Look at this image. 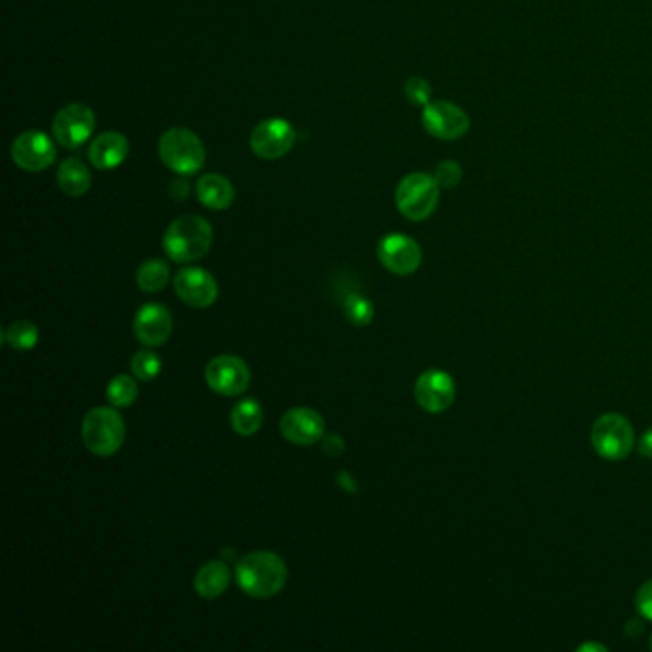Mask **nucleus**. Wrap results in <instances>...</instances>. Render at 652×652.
Segmentation results:
<instances>
[{
  "instance_id": "6",
  "label": "nucleus",
  "mask_w": 652,
  "mask_h": 652,
  "mask_svg": "<svg viewBox=\"0 0 652 652\" xmlns=\"http://www.w3.org/2000/svg\"><path fill=\"white\" fill-rule=\"evenodd\" d=\"M591 444L599 456L620 461L630 456L635 446V433L624 415L605 413L591 427Z\"/></svg>"
},
{
  "instance_id": "26",
  "label": "nucleus",
  "mask_w": 652,
  "mask_h": 652,
  "mask_svg": "<svg viewBox=\"0 0 652 652\" xmlns=\"http://www.w3.org/2000/svg\"><path fill=\"white\" fill-rule=\"evenodd\" d=\"M345 316L354 326H368L373 320V305L362 295H348L345 301Z\"/></svg>"
},
{
  "instance_id": "13",
  "label": "nucleus",
  "mask_w": 652,
  "mask_h": 652,
  "mask_svg": "<svg viewBox=\"0 0 652 652\" xmlns=\"http://www.w3.org/2000/svg\"><path fill=\"white\" fill-rule=\"evenodd\" d=\"M377 257L381 264L396 276H410L417 272L423 261L419 243L404 234H389L379 241Z\"/></svg>"
},
{
  "instance_id": "34",
  "label": "nucleus",
  "mask_w": 652,
  "mask_h": 652,
  "mask_svg": "<svg viewBox=\"0 0 652 652\" xmlns=\"http://www.w3.org/2000/svg\"><path fill=\"white\" fill-rule=\"evenodd\" d=\"M578 651H580V652H584V651L607 652V647H605V645H595V643H586V645H582V647H578Z\"/></svg>"
},
{
  "instance_id": "4",
  "label": "nucleus",
  "mask_w": 652,
  "mask_h": 652,
  "mask_svg": "<svg viewBox=\"0 0 652 652\" xmlns=\"http://www.w3.org/2000/svg\"><path fill=\"white\" fill-rule=\"evenodd\" d=\"M440 199V186L433 174L412 173L404 176L394 192L396 209L402 213V217L412 222H423L438 207Z\"/></svg>"
},
{
  "instance_id": "1",
  "label": "nucleus",
  "mask_w": 652,
  "mask_h": 652,
  "mask_svg": "<svg viewBox=\"0 0 652 652\" xmlns=\"http://www.w3.org/2000/svg\"><path fill=\"white\" fill-rule=\"evenodd\" d=\"M236 580L247 595L270 599L287 584V565L276 553L253 551L238 561Z\"/></svg>"
},
{
  "instance_id": "27",
  "label": "nucleus",
  "mask_w": 652,
  "mask_h": 652,
  "mask_svg": "<svg viewBox=\"0 0 652 652\" xmlns=\"http://www.w3.org/2000/svg\"><path fill=\"white\" fill-rule=\"evenodd\" d=\"M431 92L433 88L429 85L427 79L423 77H410L404 85V94L408 98V102L413 106H427L431 102Z\"/></svg>"
},
{
  "instance_id": "18",
  "label": "nucleus",
  "mask_w": 652,
  "mask_h": 652,
  "mask_svg": "<svg viewBox=\"0 0 652 652\" xmlns=\"http://www.w3.org/2000/svg\"><path fill=\"white\" fill-rule=\"evenodd\" d=\"M196 192L199 201L211 211H224L232 207L236 199L234 184L226 176L217 173L201 174L197 180Z\"/></svg>"
},
{
  "instance_id": "9",
  "label": "nucleus",
  "mask_w": 652,
  "mask_h": 652,
  "mask_svg": "<svg viewBox=\"0 0 652 652\" xmlns=\"http://www.w3.org/2000/svg\"><path fill=\"white\" fill-rule=\"evenodd\" d=\"M421 125L431 136L450 142V140H459L469 132L471 119L457 104L436 100V102H429L423 108Z\"/></svg>"
},
{
  "instance_id": "15",
  "label": "nucleus",
  "mask_w": 652,
  "mask_h": 652,
  "mask_svg": "<svg viewBox=\"0 0 652 652\" xmlns=\"http://www.w3.org/2000/svg\"><path fill=\"white\" fill-rule=\"evenodd\" d=\"M283 438L297 446H312L324 438V417L310 408H293L280 421Z\"/></svg>"
},
{
  "instance_id": "20",
  "label": "nucleus",
  "mask_w": 652,
  "mask_h": 652,
  "mask_svg": "<svg viewBox=\"0 0 652 652\" xmlns=\"http://www.w3.org/2000/svg\"><path fill=\"white\" fill-rule=\"evenodd\" d=\"M230 566L224 561H209L197 570L194 587L203 599H217L230 586Z\"/></svg>"
},
{
  "instance_id": "33",
  "label": "nucleus",
  "mask_w": 652,
  "mask_h": 652,
  "mask_svg": "<svg viewBox=\"0 0 652 652\" xmlns=\"http://www.w3.org/2000/svg\"><path fill=\"white\" fill-rule=\"evenodd\" d=\"M643 630H645V628H643V622H641V620H635V618H633V620H630V622H628V626H626V631H628V635H630V637H633V639H635V637H639V635L643 633Z\"/></svg>"
},
{
  "instance_id": "8",
  "label": "nucleus",
  "mask_w": 652,
  "mask_h": 652,
  "mask_svg": "<svg viewBox=\"0 0 652 652\" xmlns=\"http://www.w3.org/2000/svg\"><path fill=\"white\" fill-rule=\"evenodd\" d=\"M10 155L25 173H43L56 163L58 150L46 132L25 131L14 138Z\"/></svg>"
},
{
  "instance_id": "2",
  "label": "nucleus",
  "mask_w": 652,
  "mask_h": 652,
  "mask_svg": "<svg viewBox=\"0 0 652 652\" xmlns=\"http://www.w3.org/2000/svg\"><path fill=\"white\" fill-rule=\"evenodd\" d=\"M213 245V228L203 217L184 215L174 218L163 236V249L173 262L203 259Z\"/></svg>"
},
{
  "instance_id": "31",
  "label": "nucleus",
  "mask_w": 652,
  "mask_h": 652,
  "mask_svg": "<svg viewBox=\"0 0 652 652\" xmlns=\"http://www.w3.org/2000/svg\"><path fill=\"white\" fill-rule=\"evenodd\" d=\"M171 192H174V194H171L174 199H184V197H188V194H190V184L186 180L178 178V180H174L173 186H171Z\"/></svg>"
},
{
  "instance_id": "10",
  "label": "nucleus",
  "mask_w": 652,
  "mask_h": 652,
  "mask_svg": "<svg viewBox=\"0 0 652 652\" xmlns=\"http://www.w3.org/2000/svg\"><path fill=\"white\" fill-rule=\"evenodd\" d=\"M297 132L293 125L280 117H272L259 123L251 132V150L266 161L282 159L293 150Z\"/></svg>"
},
{
  "instance_id": "24",
  "label": "nucleus",
  "mask_w": 652,
  "mask_h": 652,
  "mask_svg": "<svg viewBox=\"0 0 652 652\" xmlns=\"http://www.w3.org/2000/svg\"><path fill=\"white\" fill-rule=\"evenodd\" d=\"M4 341L14 350H33L39 343V327L27 320H18L4 331Z\"/></svg>"
},
{
  "instance_id": "22",
  "label": "nucleus",
  "mask_w": 652,
  "mask_h": 652,
  "mask_svg": "<svg viewBox=\"0 0 652 652\" xmlns=\"http://www.w3.org/2000/svg\"><path fill=\"white\" fill-rule=\"evenodd\" d=\"M169 264L161 259H150L140 264L136 272V283L144 293H159L169 283Z\"/></svg>"
},
{
  "instance_id": "30",
  "label": "nucleus",
  "mask_w": 652,
  "mask_h": 652,
  "mask_svg": "<svg viewBox=\"0 0 652 652\" xmlns=\"http://www.w3.org/2000/svg\"><path fill=\"white\" fill-rule=\"evenodd\" d=\"M324 450L329 456H339L345 450V444L341 440V436H329L324 440Z\"/></svg>"
},
{
  "instance_id": "3",
  "label": "nucleus",
  "mask_w": 652,
  "mask_h": 652,
  "mask_svg": "<svg viewBox=\"0 0 652 652\" xmlns=\"http://www.w3.org/2000/svg\"><path fill=\"white\" fill-rule=\"evenodd\" d=\"M159 157L167 169L180 176H190L205 167L207 152L196 132L174 127L159 138Z\"/></svg>"
},
{
  "instance_id": "12",
  "label": "nucleus",
  "mask_w": 652,
  "mask_h": 652,
  "mask_svg": "<svg viewBox=\"0 0 652 652\" xmlns=\"http://www.w3.org/2000/svg\"><path fill=\"white\" fill-rule=\"evenodd\" d=\"M413 394L421 410L429 413L446 412L456 400V383L446 371H425L417 377Z\"/></svg>"
},
{
  "instance_id": "21",
  "label": "nucleus",
  "mask_w": 652,
  "mask_h": 652,
  "mask_svg": "<svg viewBox=\"0 0 652 652\" xmlns=\"http://www.w3.org/2000/svg\"><path fill=\"white\" fill-rule=\"evenodd\" d=\"M262 419L264 415H262L261 404L253 398L241 400L230 413V425L241 436L255 435L262 427Z\"/></svg>"
},
{
  "instance_id": "19",
  "label": "nucleus",
  "mask_w": 652,
  "mask_h": 652,
  "mask_svg": "<svg viewBox=\"0 0 652 652\" xmlns=\"http://www.w3.org/2000/svg\"><path fill=\"white\" fill-rule=\"evenodd\" d=\"M56 182L66 196L81 197L85 196L92 186V174L79 157H67L58 167Z\"/></svg>"
},
{
  "instance_id": "35",
  "label": "nucleus",
  "mask_w": 652,
  "mask_h": 652,
  "mask_svg": "<svg viewBox=\"0 0 652 652\" xmlns=\"http://www.w3.org/2000/svg\"><path fill=\"white\" fill-rule=\"evenodd\" d=\"M649 645H651V649H652V635H651V643H649Z\"/></svg>"
},
{
  "instance_id": "7",
  "label": "nucleus",
  "mask_w": 652,
  "mask_h": 652,
  "mask_svg": "<svg viewBox=\"0 0 652 652\" xmlns=\"http://www.w3.org/2000/svg\"><path fill=\"white\" fill-rule=\"evenodd\" d=\"M96 129V115L87 104H69L60 109L52 121L54 140L67 150L85 146Z\"/></svg>"
},
{
  "instance_id": "29",
  "label": "nucleus",
  "mask_w": 652,
  "mask_h": 652,
  "mask_svg": "<svg viewBox=\"0 0 652 652\" xmlns=\"http://www.w3.org/2000/svg\"><path fill=\"white\" fill-rule=\"evenodd\" d=\"M635 607L645 620H652V580L639 587L635 595Z\"/></svg>"
},
{
  "instance_id": "32",
  "label": "nucleus",
  "mask_w": 652,
  "mask_h": 652,
  "mask_svg": "<svg viewBox=\"0 0 652 652\" xmlns=\"http://www.w3.org/2000/svg\"><path fill=\"white\" fill-rule=\"evenodd\" d=\"M639 454L647 459H652V429H649L639 440Z\"/></svg>"
},
{
  "instance_id": "14",
  "label": "nucleus",
  "mask_w": 652,
  "mask_h": 652,
  "mask_svg": "<svg viewBox=\"0 0 652 652\" xmlns=\"http://www.w3.org/2000/svg\"><path fill=\"white\" fill-rule=\"evenodd\" d=\"M174 291L182 303L194 308L215 305L218 299V283L205 268L188 266L174 276Z\"/></svg>"
},
{
  "instance_id": "16",
  "label": "nucleus",
  "mask_w": 652,
  "mask_h": 652,
  "mask_svg": "<svg viewBox=\"0 0 652 652\" xmlns=\"http://www.w3.org/2000/svg\"><path fill=\"white\" fill-rule=\"evenodd\" d=\"M173 333L171 312L163 305L142 306L134 318V335L146 347H161Z\"/></svg>"
},
{
  "instance_id": "5",
  "label": "nucleus",
  "mask_w": 652,
  "mask_h": 652,
  "mask_svg": "<svg viewBox=\"0 0 652 652\" xmlns=\"http://www.w3.org/2000/svg\"><path fill=\"white\" fill-rule=\"evenodd\" d=\"M125 421L115 408H94L83 419V442L94 456H113L125 442Z\"/></svg>"
},
{
  "instance_id": "23",
  "label": "nucleus",
  "mask_w": 652,
  "mask_h": 652,
  "mask_svg": "<svg viewBox=\"0 0 652 652\" xmlns=\"http://www.w3.org/2000/svg\"><path fill=\"white\" fill-rule=\"evenodd\" d=\"M106 396L111 406L129 408L138 398V385L129 375H115L108 383Z\"/></svg>"
},
{
  "instance_id": "28",
  "label": "nucleus",
  "mask_w": 652,
  "mask_h": 652,
  "mask_svg": "<svg viewBox=\"0 0 652 652\" xmlns=\"http://www.w3.org/2000/svg\"><path fill=\"white\" fill-rule=\"evenodd\" d=\"M433 176H435V180L438 182L440 188L450 190V188H456L457 184L461 182L463 169H461V165L457 161H450L448 159V161H442V163L436 165Z\"/></svg>"
},
{
  "instance_id": "25",
  "label": "nucleus",
  "mask_w": 652,
  "mask_h": 652,
  "mask_svg": "<svg viewBox=\"0 0 652 652\" xmlns=\"http://www.w3.org/2000/svg\"><path fill=\"white\" fill-rule=\"evenodd\" d=\"M131 370L138 381H152L161 371V358L153 350H138L132 356Z\"/></svg>"
},
{
  "instance_id": "17",
  "label": "nucleus",
  "mask_w": 652,
  "mask_h": 652,
  "mask_svg": "<svg viewBox=\"0 0 652 652\" xmlns=\"http://www.w3.org/2000/svg\"><path fill=\"white\" fill-rule=\"evenodd\" d=\"M129 150L131 146L125 134L117 131L102 132L92 140L88 148V161L98 171H113L125 163Z\"/></svg>"
},
{
  "instance_id": "11",
  "label": "nucleus",
  "mask_w": 652,
  "mask_h": 652,
  "mask_svg": "<svg viewBox=\"0 0 652 652\" xmlns=\"http://www.w3.org/2000/svg\"><path fill=\"white\" fill-rule=\"evenodd\" d=\"M205 379L209 389L220 396H238L247 391L251 383V371L240 356L222 354L209 362Z\"/></svg>"
}]
</instances>
